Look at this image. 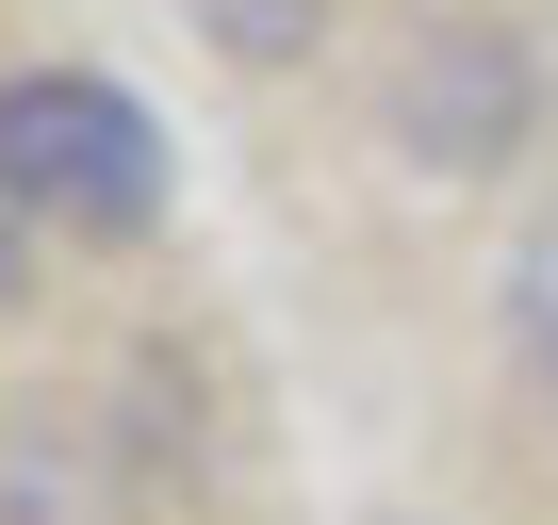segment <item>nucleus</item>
Here are the masks:
<instances>
[{
    "label": "nucleus",
    "mask_w": 558,
    "mask_h": 525,
    "mask_svg": "<svg viewBox=\"0 0 558 525\" xmlns=\"http://www.w3.org/2000/svg\"><path fill=\"white\" fill-rule=\"evenodd\" d=\"M0 197H17V230H83V246L148 230L165 213L148 99L99 83V66H17V83H0Z\"/></svg>",
    "instance_id": "1"
},
{
    "label": "nucleus",
    "mask_w": 558,
    "mask_h": 525,
    "mask_svg": "<svg viewBox=\"0 0 558 525\" xmlns=\"http://www.w3.org/2000/svg\"><path fill=\"white\" fill-rule=\"evenodd\" d=\"M395 132H411L427 164H493V148L525 132V50H509V34H427L411 83H395Z\"/></svg>",
    "instance_id": "2"
},
{
    "label": "nucleus",
    "mask_w": 558,
    "mask_h": 525,
    "mask_svg": "<svg viewBox=\"0 0 558 525\" xmlns=\"http://www.w3.org/2000/svg\"><path fill=\"white\" fill-rule=\"evenodd\" d=\"M313 17H329V0H197V34H214V50H246V66L313 50Z\"/></svg>",
    "instance_id": "3"
},
{
    "label": "nucleus",
    "mask_w": 558,
    "mask_h": 525,
    "mask_svg": "<svg viewBox=\"0 0 558 525\" xmlns=\"http://www.w3.org/2000/svg\"><path fill=\"white\" fill-rule=\"evenodd\" d=\"M509 345H525V362L558 378V230L525 246V280H509Z\"/></svg>",
    "instance_id": "4"
}]
</instances>
